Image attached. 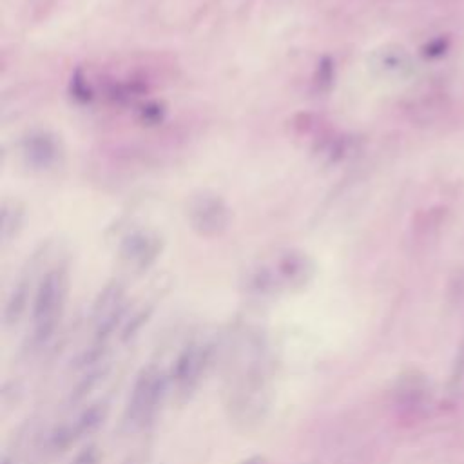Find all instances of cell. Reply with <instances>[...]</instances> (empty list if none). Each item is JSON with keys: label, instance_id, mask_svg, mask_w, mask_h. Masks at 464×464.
Instances as JSON below:
<instances>
[{"label": "cell", "instance_id": "1", "mask_svg": "<svg viewBox=\"0 0 464 464\" xmlns=\"http://www.w3.org/2000/svg\"><path fill=\"white\" fill-rule=\"evenodd\" d=\"M270 406V386L263 364L250 362L239 377L230 395V415L243 426L257 424L265 419Z\"/></svg>", "mask_w": 464, "mask_h": 464}, {"label": "cell", "instance_id": "2", "mask_svg": "<svg viewBox=\"0 0 464 464\" xmlns=\"http://www.w3.org/2000/svg\"><path fill=\"white\" fill-rule=\"evenodd\" d=\"M67 292V276L63 268H53L49 270L44 279L38 285V290L34 294L33 301V341L36 344L45 343L58 321L63 308Z\"/></svg>", "mask_w": 464, "mask_h": 464}, {"label": "cell", "instance_id": "3", "mask_svg": "<svg viewBox=\"0 0 464 464\" xmlns=\"http://www.w3.org/2000/svg\"><path fill=\"white\" fill-rule=\"evenodd\" d=\"M393 404L404 417H420L428 411L433 399V386L428 375L420 370L402 372L392 388Z\"/></svg>", "mask_w": 464, "mask_h": 464}, {"label": "cell", "instance_id": "4", "mask_svg": "<svg viewBox=\"0 0 464 464\" xmlns=\"http://www.w3.org/2000/svg\"><path fill=\"white\" fill-rule=\"evenodd\" d=\"M167 388L165 375L154 368H143L140 375L134 381L129 404H127V422L140 426L150 419L154 413L158 402L163 397V392Z\"/></svg>", "mask_w": 464, "mask_h": 464}, {"label": "cell", "instance_id": "5", "mask_svg": "<svg viewBox=\"0 0 464 464\" xmlns=\"http://www.w3.org/2000/svg\"><path fill=\"white\" fill-rule=\"evenodd\" d=\"M208 361H210L208 346L198 344V343L185 346L183 352L178 355L170 372V381L176 392L185 395L190 393L199 382Z\"/></svg>", "mask_w": 464, "mask_h": 464}, {"label": "cell", "instance_id": "6", "mask_svg": "<svg viewBox=\"0 0 464 464\" xmlns=\"http://www.w3.org/2000/svg\"><path fill=\"white\" fill-rule=\"evenodd\" d=\"M123 297L125 290L120 281L109 283L100 292L92 306V323L96 332L94 341H105L109 334L116 328L118 321L123 315Z\"/></svg>", "mask_w": 464, "mask_h": 464}, {"label": "cell", "instance_id": "7", "mask_svg": "<svg viewBox=\"0 0 464 464\" xmlns=\"http://www.w3.org/2000/svg\"><path fill=\"white\" fill-rule=\"evenodd\" d=\"M188 219L199 234H218L228 225V208L221 198L199 194L194 196L188 205Z\"/></svg>", "mask_w": 464, "mask_h": 464}, {"label": "cell", "instance_id": "8", "mask_svg": "<svg viewBox=\"0 0 464 464\" xmlns=\"http://www.w3.org/2000/svg\"><path fill=\"white\" fill-rule=\"evenodd\" d=\"M160 239L150 232H134L121 243V257L138 270L147 268L160 254Z\"/></svg>", "mask_w": 464, "mask_h": 464}, {"label": "cell", "instance_id": "9", "mask_svg": "<svg viewBox=\"0 0 464 464\" xmlns=\"http://www.w3.org/2000/svg\"><path fill=\"white\" fill-rule=\"evenodd\" d=\"M24 156L36 169H49L58 160V145L47 132H33L24 140Z\"/></svg>", "mask_w": 464, "mask_h": 464}, {"label": "cell", "instance_id": "10", "mask_svg": "<svg viewBox=\"0 0 464 464\" xmlns=\"http://www.w3.org/2000/svg\"><path fill=\"white\" fill-rule=\"evenodd\" d=\"M377 69L390 78H404L411 72L413 63L402 47H386L377 53Z\"/></svg>", "mask_w": 464, "mask_h": 464}, {"label": "cell", "instance_id": "11", "mask_svg": "<svg viewBox=\"0 0 464 464\" xmlns=\"http://www.w3.org/2000/svg\"><path fill=\"white\" fill-rule=\"evenodd\" d=\"M105 413H107V408L103 402H96V404H91L89 408H85L78 415V419L71 424L74 439H80L83 435H91L92 431H96L102 426Z\"/></svg>", "mask_w": 464, "mask_h": 464}, {"label": "cell", "instance_id": "12", "mask_svg": "<svg viewBox=\"0 0 464 464\" xmlns=\"http://www.w3.org/2000/svg\"><path fill=\"white\" fill-rule=\"evenodd\" d=\"M27 292H29V285L27 281H20L9 299H7V304H5V310H4V321L7 326L11 324H16L20 321V317L24 315L25 312V304H27Z\"/></svg>", "mask_w": 464, "mask_h": 464}, {"label": "cell", "instance_id": "13", "mask_svg": "<svg viewBox=\"0 0 464 464\" xmlns=\"http://www.w3.org/2000/svg\"><path fill=\"white\" fill-rule=\"evenodd\" d=\"M103 373H105V368H103V366H98V364H96V366H91V372L85 373L83 379L78 381L76 388L72 390V399L78 401V399H82L83 395H87V393L96 386V382L100 381V377H103Z\"/></svg>", "mask_w": 464, "mask_h": 464}, {"label": "cell", "instance_id": "14", "mask_svg": "<svg viewBox=\"0 0 464 464\" xmlns=\"http://www.w3.org/2000/svg\"><path fill=\"white\" fill-rule=\"evenodd\" d=\"M71 464H100V453H98L96 446L91 444V446H85L83 450H80Z\"/></svg>", "mask_w": 464, "mask_h": 464}, {"label": "cell", "instance_id": "15", "mask_svg": "<svg viewBox=\"0 0 464 464\" xmlns=\"http://www.w3.org/2000/svg\"><path fill=\"white\" fill-rule=\"evenodd\" d=\"M147 317H149V310H141V312H138V314L129 321V324L125 326V330H123V339L132 337V335L140 330V326L147 321Z\"/></svg>", "mask_w": 464, "mask_h": 464}, {"label": "cell", "instance_id": "16", "mask_svg": "<svg viewBox=\"0 0 464 464\" xmlns=\"http://www.w3.org/2000/svg\"><path fill=\"white\" fill-rule=\"evenodd\" d=\"M241 464H266V460H265V457H250V459L243 460Z\"/></svg>", "mask_w": 464, "mask_h": 464}, {"label": "cell", "instance_id": "17", "mask_svg": "<svg viewBox=\"0 0 464 464\" xmlns=\"http://www.w3.org/2000/svg\"><path fill=\"white\" fill-rule=\"evenodd\" d=\"M2 464H13V460H11L9 457H4V459H2Z\"/></svg>", "mask_w": 464, "mask_h": 464}]
</instances>
